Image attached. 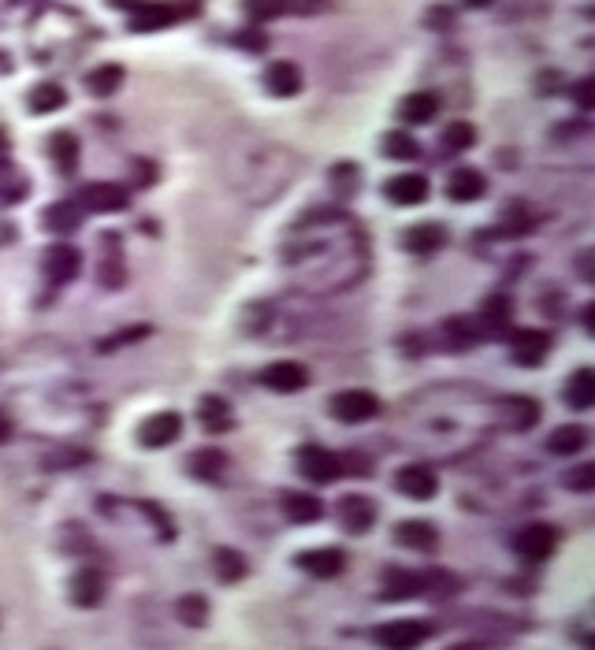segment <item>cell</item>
<instances>
[{"instance_id": "obj_1", "label": "cell", "mask_w": 595, "mask_h": 650, "mask_svg": "<svg viewBox=\"0 0 595 650\" xmlns=\"http://www.w3.org/2000/svg\"><path fill=\"white\" fill-rule=\"evenodd\" d=\"M283 264L294 286L313 298H335L354 290L369 275V238L354 216L339 208H317L294 227L283 249Z\"/></svg>"}, {"instance_id": "obj_2", "label": "cell", "mask_w": 595, "mask_h": 650, "mask_svg": "<svg viewBox=\"0 0 595 650\" xmlns=\"http://www.w3.org/2000/svg\"><path fill=\"white\" fill-rule=\"evenodd\" d=\"M298 160L287 145L265 142V138H238L224 153V179L242 201L268 205L291 186Z\"/></svg>"}, {"instance_id": "obj_3", "label": "cell", "mask_w": 595, "mask_h": 650, "mask_svg": "<svg viewBox=\"0 0 595 650\" xmlns=\"http://www.w3.org/2000/svg\"><path fill=\"white\" fill-rule=\"evenodd\" d=\"M432 632H436V624L432 621H387L380 624L376 632H372V639L380 643L384 650H417L421 643H428L432 639Z\"/></svg>"}, {"instance_id": "obj_4", "label": "cell", "mask_w": 595, "mask_h": 650, "mask_svg": "<svg viewBox=\"0 0 595 650\" xmlns=\"http://www.w3.org/2000/svg\"><path fill=\"white\" fill-rule=\"evenodd\" d=\"M331 416L339 424H365L372 416H380V398L372 390H339L331 398Z\"/></svg>"}, {"instance_id": "obj_5", "label": "cell", "mask_w": 595, "mask_h": 650, "mask_svg": "<svg viewBox=\"0 0 595 650\" xmlns=\"http://www.w3.org/2000/svg\"><path fill=\"white\" fill-rule=\"evenodd\" d=\"M298 468L309 483H335L343 480V465H339V454H331L324 446H302L298 450Z\"/></svg>"}, {"instance_id": "obj_6", "label": "cell", "mask_w": 595, "mask_h": 650, "mask_svg": "<svg viewBox=\"0 0 595 650\" xmlns=\"http://www.w3.org/2000/svg\"><path fill=\"white\" fill-rule=\"evenodd\" d=\"M183 15H194V4H190V8H179V4H168V0H149V4H138V8H134L131 30H138V34L164 30V26H172L175 19H183Z\"/></svg>"}, {"instance_id": "obj_7", "label": "cell", "mask_w": 595, "mask_h": 650, "mask_svg": "<svg viewBox=\"0 0 595 650\" xmlns=\"http://www.w3.org/2000/svg\"><path fill=\"white\" fill-rule=\"evenodd\" d=\"M555 546H558V532L551 528V524H525V528L514 535L517 558H525V561L551 558V554H555Z\"/></svg>"}, {"instance_id": "obj_8", "label": "cell", "mask_w": 595, "mask_h": 650, "mask_svg": "<svg viewBox=\"0 0 595 650\" xmlns=\"http://www.w3.org/2000/svg\"><path fill=\"white\" fill-rule=\"evenodd\" d=\"M183 435V416L179 413H153L149 420H142V428H138V442L146 446V450H164V446H172L175 439Z\"/></svg>"}, {"instance_id": "obj_9", "label": "cell", "mask_w": 595, "mask_h": 650, "mask_svg": "<svg viewBox=\"0 0 595 650\" xmlns=\"http://www.w3.org/2000/svg\"><path fill=\"white\" fill-rule=\"evenodd\" d=\"M82 208L86 212H97V216H116L127 208V190L119 186V182H90V186H82L79 194Z\"/></svg>"}, {"instance_id": "obj_10", "label": "cell", "mask_w": 595, "mask_h": 650, "mask_svg": "<svg viewBox=\"0 0 595 650\" xmlns=\"http://www.w3.org/2000/svg\"><path fill=\"white\" fill-rule=\"evenodd\" d=\"M510 346H514V361L521 364V368H536V364H543L547 361V353H551V335L540 331V327H521V331H514Z\"/></svg>"}, {"instance_id": "obj_11", "label": "cell", "mask_w": 595, "mask_h": 650, "mask_svg": "<svg viewBox=\"0 0 595 650\" xmlns=\"http://www.w3.org/2000/svg\"><path fill=\"white\" fill-rule=\"evenodd\" d=\"M395 487L406 498H417V502H428V498H436V491H439V476L432 472L428 465H402L395 472Z\"/></svg>"}, {"instance_id": "obj_12", "label": "cell", "mask_w": 595, "mask_h": 650, "mask_svg": "<svg viewBox=\"0 0 595 650\" xmlns=\"http://www.w3.org/2000/svg\"><path fill=\"white\" fill-rule=\"evenodd\" d=\"M261 383L276 394H298V390L309 387V368L298 361H276L261 372Z\"/></svg>"}, {"instance_id": "obj_13", "label": "cell", "mask_w": 595, "mask_h": 650, "mask_svg": "<svg viewBox=\"0 0 595 650\" xmlns=\"http://www.w3.org/2000/svg\"><path fill=\"white\" fill-rule=\"evenodd\" d=\"M79 272H82V253H79V249L67 246V242H56V246H49V253H45V275H49V283L67 286Z\"/></svg>"}, {"instance_id": "obj_14", "label": "cell", "mask_w": 595, "mask_h": 650, "mask_svg": "<svg viewBox=\"0 0 595 650\" xmlns=\"http://www.w3.org/2000/svg\"><path fill=\"white\" fill-rule=\"evenodd\" d=\"M298 569H305L309 576H320V580H331V576H339L346 569V554L339 546H317V550H302L298 558H294Z\"/></svg>"}, {"instance_id": "obj_15", "label": "cell", "mask_w": 595, "mask_h": 650, "mask_svg": "<svg viewBox=\"0 0 595 650\" xmlns=\"http://www.w3.org/2000/svg\"><path fill=\"white\" fill-rule=\"evenodd\" d=\"M339 524L350 535H365L376 524V502L365 494H346L339 498Z\"/></svg>"}, {"instance_id": "obj_16", "label": "cell", "mask_w": 595, "mask_h": 650, "mask_svg": "<svg viewBox=\"0 0 595 650\" xmlns=\"http://www.w3.org/2000/svg\"><path fill=\"white\" fill-rule=\"evenodd\" d=\"M495 409L503 413V424L510 431H529L543 413L540 402H536V398H525V394H506V398L495 402Z\"/></svg>"}, {"instance_id": "obj_17", "label": "cell", "mask_w": 595, "mask_h": 650, "mask_svg": "<svg viewBox=\"0 0 595 650\" xmlns=\"http://www.w3.org/2000/svg\"><path fill=\"white\" fill-rule=\"evenodd\" d=\"M71 602L82 606V610H93V606H101V598H105V572L97 569V565H86L71 576Z\"/></svg>"}, {"instance_id": "obj_18", "label": "cell", "mask_w": 595, "mask_h": 650, "mask_svg": "<svg viewBox=\"0 0 595 650\" xmlns=\"http://www.w3.org/2000/svg\"><path fill=\"white\" fill-rule=\"evenodd\" d=\"M484 194H488V179H484V175H480L476 168L450 171V179H447V197H450V201H458V205H469V201H480Z\"/></svg>"}, {"instance_id": "obj_19", "label": "cell", "mask_w": 595, "mask_h": 650, "mask_svg": "<svg viewBox=\"0 0 595 650\" xmlns=\"http://www.w3.org/2000/svg\"><path fill=\"white\" fill-rule=\"evenodd\" d=\"M395 539L406 546V550H417V554H432L439 546L436 524H428V520H402L395 528Z\"/></svg>"}, {"instance_id": "obj_20", "label": "cell", "mask_w": 595, "mask_h": 650, "mask_svg": "<svg viewBox=\"0 0 595 650\" xmlns=\"http://www.w3.org/2000/svg\"><path fill=\"white\" fill-rule=\"evenodd\" d=\"M198 416H201V428L209 431V435H224V431L235 428V409L220 394H205L198 402Z\"/></svg>"}, {"instance_id": "obj_21", "label": "cell", "mask_w": 595, "mask_h": 650, "mask_svg": "<svg viewBox=\"0 0 595 650\" xmlns=\"http://www.w3.org/2000/svg\"><path fill=\"white\" fill-rule=\"evenodd\" d=\"M186 468H190V476H194V480L216 483V480H224L227 454H224V450H216V446H201V450H194V454H190Z\"/></svg>"}, {"instance_id": "obj_22", "label": "cell", "mask_w": 595, "mask_h": 650, "mask_svg": "<svg viewBox=\"0 0 595 650\" xmlns=\"http://www.w3.org/2000/svg\"><path fill=\"white\" fill-rule=\"evenodd\" d=\"M265 86L276 97H294V93H302V71L291 60H272L265 67Z\"/></svg>"}, {"instance_id": "obj_23", "label": "cell", "mask_w": 595, "mask_h": 650, "mask_svg": "<svg viewBox=\"0 0 595 650\" xmlns=\"http://www.w3.org/2000/svg\"><path fill=\"white\" fill-rule=\"evenodd\" d=\"M439 116V97L428 90H417L410 93L406 101L398 104V119L402 123H410V127H424V123H432Z\"/></svg>"}, {"instance_id": "obj_24", "label": "cell", "mask_w": 595, "mask_h": 650, "mask_svg": "<svg viewBox=\"0 0 595 650\" xmlns=\"http://www.w3.org/2000/svg\"><path fill=\"white\" fill-rule=\"evenodd\" d=\"M387 201H395V205H421L424 197H428V179L424 175H413V171H406V175H395V179L384 186Z\"/></svg>"}, {"instance_id": "obj_25", "label": "cell", "mask_w": 595, "mask_h": 650, "mask_svg": "<svg viewBox=\"0 0 595 650\" xmlns=\"http://www.w3.org/2000/svg\"><path fill=\"white\" fill-rule=\"evenodd\" d=\"M417 595H424V572L387 569V576H384V598H391V602H402V598H417Z\"/></svg>"}, {"instance_id": "obj_26", "label": "cell", "mask_w": 595, "mask_h": 650, "mask_svg": "<svg viewBox=\"0 0 595 650\" xmlns=\"http://www.w3.org/2000/svg\"><path fill=\"white\" fill-rule=\"evenodd\" d=\"M283 513L294 524H313V520L324 517V502L317 494H305V491H287L283 494Z\"/></svg>"}, {"instance_id": "obj_27", "label": "cell", "mask_w": 595, "mask_h": 650, "mask_svg": "<svg viewBox=\"0 0 595 650\" xmlns=\"http://www.w3.org/2000/svg\"><path fill=\"white\" fill-rule=\"evenodd\" d=\"M402 246L410 253H436V249L447 246V231L439 223H417V227L402 234Z\"/></svg>"}, {"instance_id": "obj_28", "label": "cell", "mask_w": 595, "mask_h": 650, "mask_svg": "<svg viewBox=\"0 0 595 650\" xmlns=\"http://www.w3.org/2000/svg\"><path fill=\"white\" fill-rule=\"evenodd\" d=\"M584 446H588V428H581V424H562V428H555L551 431V439H547V450L555 457L581 454Z\"/></svg>"}, {"instance_id": "obj_29", "label": "cell", "mask_w": 595, "mask_h": 650, "mask_svg": "<svg viewBox=\"0 0 595 650\" xmlns=\"http://www.w3.org/2000/svg\"><path fill=\"white\" fill-rule=\"evenodd\" d=\"M566 402L573 409H592L595 405V372L592 368H577L566 383Z\"/></svg>"}, {"instance_id": "obj_30", "label": "cell", "mask_w": 595, "mask_h": 650, "mask_svg": "<svg viewBox=\"0 0 595 650\" xmlns=\"http://www.w3.org/2000/svg\"><path fill=\"white\" fill-rule=\"evenodd\" d=\"M476 142V130L473 123H465V119H454L447 123V130L439 134V145H443V156H458V153H469Z\"/></svg>"}, {"instance_id": "obj_31", "label": "cell", "mask_w": 595, "mask_h": 650, "mask_svg": "<svg viewBox=\"0 0 595 650\" xmlns=\"http://www.w3.org/2000/svg\"><path fill=\"white\" fill-rule=\"evenodd\" d=\"M212 572L224 584H238L246 576V558L238 550H231V546H220V550H212Z\"/></svg>"}, {"instance_id": "obj_32", "label": "cell", "mask_w": 595, "mask_h": 650, "mask_svg": "<svg viewBox=\"0 0 595 650\" xmlns=\"http://www.w3.org/2000/svg\"><path fill=\"white\" fill-rule=\"evenodd\" d=\"M443 338H447V346H454V350H469L473 342L484 338V331L469 316H450L447 324H443Z\"/></svg>"}, {"instance_id": "obj_33", "label": "cell", "mask_w": 595, "mask_h": 650, "mask_svg": "<svg viewBox=\"0 0 595 650\" xmlns=\"http://www.w3.org/2000/svg\"><path fill=\"white\" fill-rule=\"evenodd\" d=\"M49 156L56 160V168L60 171H75V164H79V138H75L71 130L49 134Z\"/></svg>"}, {"instance_id": "obj_34", "label": "cell", "mask_w": 595, "mask_h": 650, "mask_svg": "<svg viewBox=\"0 0 595 650\" xmlns=\"http://www.w3.org/2000/svg\"><path fill=\"white\" fill-rule=\"evenodd\" d=\"M41 223H45L53 234H71L82 223V208H75L71 201H56V205L45 208Z\"/></svg>"}, {"instance_id": "obj_35", "label": "cell", "mask_w": 595, "mask_h": 650, "mask_svg": "<svg viewBox=\"0 0 595 650\" xmlns=\"http://www.w3.org/2000/svg\"><path fill=\"white\" fill-rule=\"evenodd\" d=\"M119 86H123V67L119 64H101L86 75V90H90L93 97H112Z\"/></svg>"}, {"instance_id": "obj_36", "label": "cell", "mask_w": 595, "mask_h": 650, "mask_svg": "<svg viewBox=\"0 0 595 650\" xmlns=\"http://www.w3.org/2000/svg\"><path fill=\"white\" fill-rule=\"evenodd\" d=\"M67 104V93L64 86H56V82H41L30 90V112H38V116H49V112H60Z\"/></svg>"}, {"instance_id": "obj_37", "label": "cell", "mask_w": 595, "mask_h": 650, "mask_svg": "<svg viewBox=\"0 0 595 650\" xmlns=\"http://www.w3.org/2000/svg\"><path fill=\"white\" fill-rule=\"evenodd\" d=\"M175 613H179V621L186 628H201V624H209V598L190 591V595H183L175 602Z\"/></svg>"}, {"instance_id": "obj_38", "label": "cell", "mask_w": 595, "mask_h": 650, "mask_svg": "<svg viewBox=\"0 0 595 650\" xmlns=\"http://www.w3.org/2000/svg\"><path fill=\"white\" fill-rule=\"evenodd\" d=\"M384 156L387 160H417L421 156V142L406 134V130H391L384 138Z\"/></svg>"}, {"instance_id": "obj_39", "label": "cell", "mask_w": 595, "mask_h": 650, "mask_svg": "<svg viewBox=\"0 0 595 650\" xmlns=\"http://www.w3.org/2000/svg\"><path fill=\"white\" fill-rule=\"evenodd\" d=\"M108 249H112V253L101 260V268H97V279H101V286L116 290V286H123V257L116 253V234H108Z\"/></svg>"}, {"instance_id": "obj_40", "label": "cell", "mask_w": 595, "mask_h": 650, "mask_svg": "<svg viewBox=\"0 0 595 650\" xmlns=\"http://www.w3.org/2000/svg\"><path fill=\"white\" fill-rule=\"evenodd\" d=\"M291 8V0H246V15L257 19V23H268Z\"/></svg>"}, {"instance_id": "obj_41", "label": "cell", "mask_w": 595, "mask_h": 650, "mask_svg": "<svg viewBox=\"0 0 595 650\" xmlns=\"http://www.w3.org/2000/svg\"><path fill=\"white\" fill-rule=\"evenodd\" d=\"M503 227L506 231H514V234H525L532 227V212L521 201H510L506 205V212H503Z\"/></svg>"}, {"instance_id": "obj_42", "label": "cell", "mask_w": 595, "mask_h": 650, "mask_svg": "<svg viewBox=\"0 0 595 650\" xmlns=\"http://www.w3.org/2000/svg\"><path fill=\"white\" fill-rule=\"evenodd\" d=\"M484 324H488L491 331H503V327L510 324V301L499 298V294H495V298L488 301V312H484Z\"/></svg>"}, {"instance_id": "obj_43", "label": "cell", "mask_w": 595, "mask_h": 650, "mask_svg": "<svg viewBox=\"0 0 595 650\" xmlns=\"http://www.w3.org/2000/svg\"><path fill=\"white\" fill-rule=\"evenodd\" d=\"M566 487L577 494L595 491V465H577L573 472H566Z\"/></svg>"}, {"instance_id": "obj_44", "label": "cell", "mask_w": 595, "mask_h": 650, "mask_svg": "<svg viewBox=\"0 0 595 650\" xmlns=\"http://www.w3.org/2000/svg\"><path fill=\"white\" fill-rule=\"evenodd\" d=\"M27 194V182L19 171H0V201H19Z\"/></svg>"}, {"instance_id": "obj_45", "label": "cell", "mask_w": 595, "mask_h": 650, "mask_svg": "<svg viewBox=\"0 0 595 650\" xmlns=\"http://www.w3.org/2000/svg\"><path fill=\"white\" fill-rule=\"evenodd\" d=\"M142 513H146V517L153 520V524H157V528H160V539H164V543H168V539H175L172 520H168V517H164V513H160L157 502H142Z\"/></svg>"}, {"instance_id": "obj_46", "label": "cell", "mask_w": 595, "mask_h": 650, "mask_svg": "<svg viewBox=\"0 0 595 650\" xmlns=\"http://www.w3.org/2000/svg\"><path fill=\"white\" fill-rule=\"evenodd\" d=\"M573 101L581 104V112H592V108H595V82H592V78H581V82H577Z\"/></svg>"}, {"instance_id": "obj_47", "label": "cell", "mask_w": 595, "mask_h": 650, "mask_svg": "<svg viewBox=\"0 0 595 650\" xmlns=\"http://www.w3.org/2000/svg\"><path fill=\"white\" fill-rule=\"evenodd\" d=\"M149 335V327L146 324H138L134 331H127V335H116V338H108V342H101V350H116V346H127V342H138V338H146Z\"/></svg>"}, {"instance_id": "obj_48", "label": "cell", "mask_w": 595, "mask_h": 650, "mask_svg": "<svg viewBox=\"0 0 595 650\" xmlns=\"http://www.w3.org/2000/svg\"><path fill=\"white\" fill-rule=\"evenodd\" d=\"M12 431H15L12 416H8V413H4V409H0V442H8V439H12Z\"/></svg>"}, {"instance_id": "obj_49", "label": "cell", "mask_w": 595, "mask_h": 650, "mask_svg": "<svg viewBox=\"0 0 595 650\" xmlns=\"http://www.w3.org/2000/svg\"><path fill=\"white\" fill-rule=\"evenodd\" d=\"M465 4H469V8H491L495 0H465Z\"/></svg>"}, {"instance_id": "obj_50", "label": "cell", "mask_w": 595, "mask_h": 650, "mask_svg": "<svg viewBox=\"0 0 595 650\" xmlns=\"http://www.w3.org/2000/svg\"><path fill=\"white\" fill-rule=\"evenodd\" d=\"M447 650H480L476 643H454V647H447Z\"/></svg>"}]
</instances>
